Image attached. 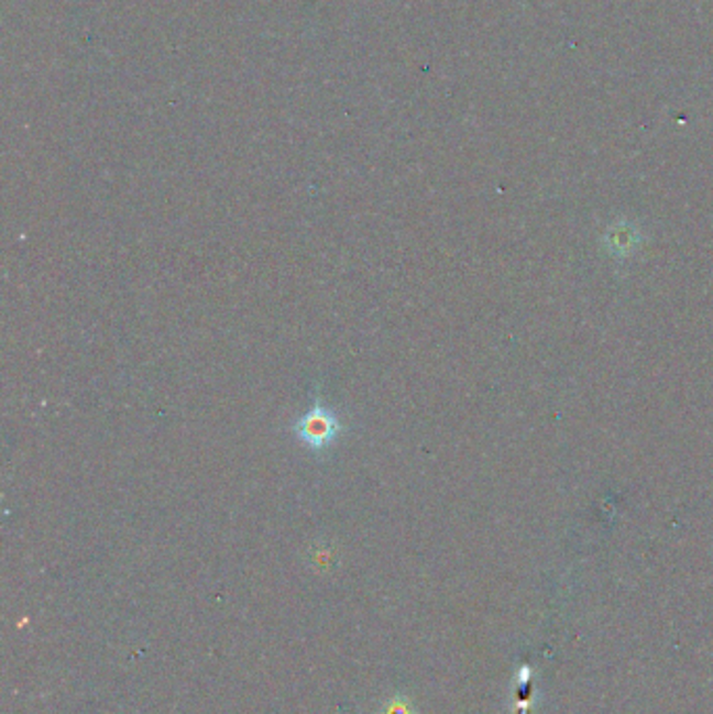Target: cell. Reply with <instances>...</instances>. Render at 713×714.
Wrapping results in <instances>:
<instances>
[{
    "mask_svg": "<svg viewBox=\"0 0 713 714\" xmlns=\"http://www.w3.org/2000/svg\"><path fill=\"white\" fill-rule=\"evenodd\" d=\"M294 430L295 437L306 448L322 451L336 443L343 430V425L333 409L325 408L320 399H316L315 406L295 422Z\"/></svg>",
    "mask_w": 713,
    "mask_h": 714,
    "instance_id": "obj_1",
    "label": "cell"
}]
</instances>
